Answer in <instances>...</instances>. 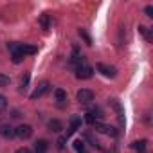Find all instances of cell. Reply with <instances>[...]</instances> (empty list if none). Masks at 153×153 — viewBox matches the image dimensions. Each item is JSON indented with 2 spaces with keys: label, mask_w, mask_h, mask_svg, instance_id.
Here are the masks:
<instances>
[{
  "label": "cell",
  "mask_w": 153,
  "mask_h": 153,
  "mask_svg": "<svg viewBox=\"0 0 153 153\" xmlns=\"http://www.w3.org/2000/svg\"><path fill=\"white\" fill-rule=\"evenodd\" d=\"M6 106H7V99H6L4 96H0V112L6 110Z\"/></svg>",
  "instance_id": "7402d4cb"
},
{
  "label": "cell",
  "mask_w": 153,
  "mask_h": 153,
  "mask_svg": "<svg viewBox=\"0 0 153 153\" xmlns=\"http://www.w3.org/2000/svg\"><path fill=\"white\" fill-rule=\"evenodd\" d=\"M27 83H29V74H25V76H24V79H22V87L25 88V87H27Z\"/></svg>",
  "instance_id": "d4e9b609"
},
{
  "label": "cell",
  "mask_w": 153,
  "mask_h": 153,
  "mask_svg": "<svg viewBox=\"0 0 153 153\" xmlns=\"http://www.w3.org/2000/svg\"><path fill=\"white\" fill-rule=\"evenodd\" d=\"M139 153H144V151H139Z\"/></svg>",
  "instance_id": "4316f807"
},
{
  "label": "cell",
  "mask_w": 153,
  "mask_h": 153,
  "mask_svg": "<svg viewBox=\"0 0 153 153\" xmlns=\"http://www.w3.org/2000/svg\"><path fill=\"white\" fill-rule=\"evenodd\" d=\"M92 99H94V92L90 88H81L78 92V101L79 103H90Z\"/></svg>",
  "instance_id": "3957f363"
},
{
  "label": "cell",
  "mask_w": 153,
  "mask_h": 153,
  "mask_svg": "<svg viewBox=\"0 0 153 153\" xmlns=\"http://www.w3.org/2000/svg\"><path fill=\"white\" fill-rule=\"evenodd\" d=\"M76 78H78V79H88V78H92V68L87 67V65H79L78 70H76Z\"/></svg>",
  "instance_id": "7a4b0ae2"
},
{
  "label": "cell",
  "mask_w": 153,
  "mask_h": 153,
  "mask_svg": "<svg viewBox=\"0 0 153 153\" xmlns=\"http://www.w3.org/2000/svg\"><path fill=\"white\" fill-rule=\"evenodd\" d=\"M16 153H31V149H29V148H18Z\"/></svg>",
  "instance_id": "484cf974"
},
{
  "label": "cell",
  "mask_w": 153,
  "mask_h": 153,
  "mask_svg": "<svg viewBox=\"0 0 153 153\" xmlns=\"http://www.w3.org/2000/svg\"><path fill=\"white\" fill-rule=\"evenodd\" d=\"M49 130H51V131H54V133H59V131L63 130L61 121H58V119H51V121H49Z\"/></svg>",
  "instance_id": "30bf717a"
},
{
  "label": "cell",
  "mask_w": 153,
  "mask_h": 153,
  "mask_svg": "<svg viewBox=\"0 0 153 153\" xmlns=\"http://www.w3.org/2000/svg\"><path fill=\"white\" fill-rule=\"evenodd\" d=\"M94 115H96V112H88L87 117H85V121H87L88 124H94V123H96V117H94Z\"/></svg>",
  "instance_id": "44dd1931"
},
{
  "label": "cell",
  "mask_w": 153,
  "mask_h": 153,
  "mask_svg": "<svg viewBox=\"0 0 153 153\" xmlns=\"http://www.w3.org/2000/svg\"><path fill=\"white\" fill-rule=\"evenodd\" d=\"M0 135H2L4 139H13L15 137V130L9 124H2L0 126Z\"/></svg>",
  "instance_id": "ba28073f"
},
{
  "label": "cell",
  "mask_w": 153,
  "mask_h": 153,
  "mask_svg": "<svg viewBox=\"0 0 153 153\" xmlns=\"http://www.w3.org/2000/svg\"><path fill=\"white\" fill-rule=\"evenodd\" d=\"M18 51H20L24 56H27V54H36V52H38V49H36L34 45H25V43H24V45H20V47H18Z\"/></svg>",
  "instance_id": "8fae6325"
},
{
  "label": "cell",
  "mask_w": 153,
  "mask_h": 153,
  "mask_svg": "<svg viewBox=\"0 0 153 153\" xmlns=\"http://www.w3.org/2000/svg\"><path fill=\"white\" fill-rule=\"evenodd\" d=\"M47 90H49V83H47V81L40 83V85H38V88H36V90L31 94V99H38V97H42V96H43Z\"/></svg>",
  "instance_id": "52a82bcc"
},
{
  "label": "cell",
  "mask_w": 153,
  "mask_h": 153,
  "mask_svg": "<svg viewBox=\"0 0 153 153\" xmlns=\"http://www.w3.org/2000/svg\"><path fill=\"white\" fill-rule=\"evenodd\" d=\"M74 149H76V153H87V148H85L83 140H76L74 142Z\"/></svg>",
  "instance_id": "2e32d148"
},
{
  "label": "cell",
  "mask_w": 153,
  "mask_h": 153,
  "mask_svg": "<svg viewBox=\"0 0 153 153\" xmlns=\"http://www.w3.org/2000/svg\"><path fill=\"white\" fill-rule=\"evenodd\" d=\"M79 126H81V119L78 117V115H74L72 119H70V126H68V131H67V137H70L74 131H78L79 130Z\"/></svg>",
  "instance_id": "8992f818"
},
{
  "label": "cell",
  "mask_w": 153,
  "mask_h": 153,
  "mask_svg": "<svg viewBox=\"0 0 153 153\" xmlns=\"http://www.w3.org/2000/svg\"><path fill=\"white\" fill-rule=\"evenodd\" d=\"M15 135L20 137V139H29V137L33 135V126H29V124H20V126L15 130Z\"/></svg>",
  "instance_id": "6da1fadb"
},
{
  "label": "cell",
  "mask_w": 153,
  "mask_h": 153,
  "mask_svg": "<svg viewBox=\"0 0 153 153\" xmlns=\"http://www.w3.org/2000/svg\"><path fill=\"white\" fill-rule=\"evenodd\" d=\"M146 144H148V140H144V139H140V140H135V142L131 144V148H133V149H137V151H144V148H146Z\"/></svg>",
  "instance_id": "9a60e30c"
},
{
  "label": "cell",
  "mask_w": 153,
  "mask_h": 153,
  "mask_svg": "<svg viewBox=\"0 0 153 153\" xmlns=\"http://www.w3.org/2000/svg\"><path fill=\"white\" fill-rule=\"evenodd\" d=\"M79 36L87 42V45H92V40H90V36H88V33L87 31H83V29H79Z\"/></svg>",
  "instance_id": "ffe728a7"
},
{
  "label": "cell",
  "mask_w": 153,
  "mask_h": 153,
  "mask_svg": "<svg viewBox=\"0 0 153 153\" xmlns=\"http://www.w3.org/2000/svg\"><path fill=\"white\" fill-rule=\"evenodd\" d=\"M38 24L42 25V29H49V25H51V18H49V15H42L40 16V20H38Z\"/></svg>",
  "instance_id": "5bb4252c"
},
{
  "label": "cell",
  "mask_w": 153,
  "mask_h": 153,
  "mask_svg": "<svg viewBox=\"0 0 153 153\" xmlns=\"http://www.w3.org/2000/svg\"><path fill=\"white\" fill-rule=\"evenodd\" d=\"M9 83H11L9 76H6V74H0V87H7Z\"/></svg>",
  "instance_id": "ac0fdd59"
},
{
  "label": "cell",
  "mask_w": 153,
  "mask_h": 153,
  "mask_svg": "<svg viewBox=\"0 0 153 153\" xmlns=\"http://www.w3.org/2000/svg\"><path fill=\"white\" fill-rule=\"evenodd\" d=\"M11 58H13V63H20V61H22V59H24V54H22V52H20V51H15V52H13V56H11Z\"/></svg>",
  "instance_id": "d6986e66"
},
{
  "label": "cell",
  "mask_w": 153,
  "mask_h": 153,
  "mask_svg": "<svg viewBox=\"0 0 153 153\" xmlns=\"http://www.w3.org/2000/svg\"><path fill=\"white\" fill-rule=\"evenodd\" d=\"M47 149H49V142L43 140V139H40L34 144V153H47Z\"/></svg>",
  "instance_id": "9c48e42d"
},
{
  "label": "cell",
  "mask_w": 153,
  "mask_h": 153,
  "mask_svg": "<svg viewBox=\"0 0 153 153\" xmlns=\"http://www.w3.org/2000/svg\"><path fill=\"white\" fill-rule=\"evenodd\" d=\"M97 70L103 74V76H106V78H114L115 76V67H108V65H105V63H97Z\"/></svg>",
  "instance_id": "5b68a950"
},
{
  "label": "cell",
  "mask_w": 153,
  "mask_h": 153,
  "mask_svg": "<svg viewBox=\"0 0 153 153\" xmlns=\"http://www.w3.org/2000/svg\"><path fill=\"white\" fill-rule=\"evenodd\" d=\"M144 13H146V16H153V7H151V6H146Z\"/></svg>",
  "instance_id": "cb8c5ba5"
},
{
  "label": "cell",
  "mask_w": 153,
  "mask_h": 153,
  "mask_svg": "<svg viewBox=\"0 0 153 153\" xmlns=\"http://www.w3.org/2000/svg\"><path fill=\"white\" fill-rule=\"evenodd\" d=\"M94 126H96V130H97L99 133L112 135V137H115V135H117V130H115V128H112V126H106V124H101V123H94Z\"/></svg>",
  "instance_id": "277c9868"
},
{
  "label": "cell",
  "mask_w": 153,
  "mask_h": 153,
  "mask_svg": "<svg viewBox=\"0 0 153 153\" xmlns=\"http://www.w3.org/2000/svg\"><path fill=\"white\" fill-rule=\"evenodd\" d=\"M139 31H140V33L144 34V38H146L148 42H151V31H149L148 27H144V25H140V27H139Z\"/></svg>",
  "instance_id": "e0dca14e"
},
{
  "label": "cell",
  "mask_w": 153,
  "mask_h": 153,
  "mask_svg": "<svg viewBox=\"0 0 153 153\" xmlns=\"http://www.w3.org/2000/svg\"><path fill=\"white\" fill-rule=\"evenodd\" d=\"M54 97H56V101L63 103V101H67V92H65L63 88H56V90H54Z\"/></svg>",
  "instance_id": "4fadbf2b"
},
{
  "label": "cell",
  "mask_w": 153,
  "mask_h": 153,
  "mask_svg": "<svg viewBox=\"0 0 153 153\" xmlns=\"http://www.w3.org/2000/svg\"><path fill=\"white\" fill-rule=\"evenodd\" d=\"M110 105H112V106H114V110L119 114V117H121V123H124V117H123V115H124V112H123V106H121V103H119L117 99H110Z\"/></svg>",
  "instance_id": "7c38bea8"
},
{
  "label": "cell",
  "mask_w": 153,
  "mask_h": 153,
  "mask_svg": "<svg viewBox=\"0 0 153 153\" xmlns=\"http://www.w3.org/2000/svg\"><path fill=\"white\" fill-rule=\"evenodd\" d=\"M65 142H67V137H59V139H58V148L63 149V148H65Z\"/></svg>",
  "instance_id": "603a6c76"
}]
</instances>
